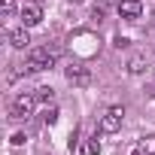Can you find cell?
Masks as SVG:
<instances>
[{
    "label": "cell",
    "instance_id": "cell-1",
    "mask_svg": "<svg viewBox=\"0 0 155 155\" xmlns=\"http://www.w3.org/2000/svg\"><path fill=\"white\" fill-rule=\"evenodd\" d=\"M55 61H58V52L49 49V46H40V49H31V55H28V70H31V73L52 70Z\"/></svg>",
    "mask_w": 155,
    "mask_h": 155
},
{
    "label": "cell",
    "instance_id": "cell-2",
    "mask_svg": "<svg viewBox=\"0 0 155 155\" xmlns=\"http://www.w3.org/2000/svg\"><path fill=\"white\" fill-rule=\"evenodd\" d=\"M34 107H37V94L21 91V94H15V97H12L9 116H12V119H31V116H34Z\"/></svg>",
    "mask_w": 155,
    "mask_h": 155
},
{
    "label": "cell",
    "instance_id": "cell-3",
    "mask_svg": "<svg viewBox=\"0 0 155 155\" xmlns=\"http://www.w3.org/2000/svg\"><path fill=\"white\" fill-rule=\"evenodd\" d=\"M122 119H125V110H122V107H110V110L104 113V119H101V131H104V134H116V131L122 128Z\"/></svg>",
    "mask_w": 155,
    "mask_h": 155
},
{
    "label": "cell",
    "instance_id": "cell-4",
    "mask_svg": "<svg viewBox=\"0 0 155 155\" xmlns=\"http://www.w3.org/2000/svg\"><path fill=\"white\" fill-rule=\"evenodd\" d=\"M116 9H119V15H122L125 21H137L140 12H143V3H140V0H122Z\"/></svg>",
    "mask_w": 155,
    "mask_h": 155
},
{
    "label": "cell",
    "instance_id": "cell-5",
    "mask_svg": "<svg viewBox=\"0 0 155 155\" xmlns=\"http://www.w3.org/2000/svg\"><path fill=\"white\" fill-rule=\"evenodd\" d=\"M67 79L73 85H88L91 82V70L82 67V64H73V67H67Z\"/></svg>",
    "mask_w": 155,
    "mask_h": 155
},
{
    "label": "cell",
    "instance_id": "cell-6",
    "mask_svg": "<svg viewBox=\"0 0 155 155\" xmlns=\"http://www.w3.org/2000/svg\"><path fill=\"white\" fill-rule=\"evenodd\" d=\"M40 21H43V9H40L37 3H28V6L21 9V25H25V28H37Z\"/></svg>",
    "mask_w": 155,
    "mask_h": 155
},
{
    "label": "cell",
    "instance_id": "cell-7",
    "mask_svg": "<svg viewBox=\"0 0 155 155\" xmlns=\"http://www.w3.org/2000/svg\"><path fill=\"white\" fill-rule=\"evenodd\" d=\"M28 43H31V37H28V28L25 25L15 28V31H9V46L12 49H28Z\"/></svg>",
    "mask_w": 155,
    "mask_h": 155
},
{
    "label": "cell",
    "instance_id": "cell-8",
    "mask_svg": "<svg viewBox=\"0 0 155 155\" xmlns=\"http://www.w3.org/2000/svg\"><path fill=\"white\" fill-rule=\"evenodd\" d=\"M131 155H155V134L140 137V140H137V146L131 149Z\"/></svg>",
    "mask_w": 155,
    "mask_h": 155
},
{
    "label": "cell",
    "instance_id": "cell-9",
    "mask_svg": "<svg viewBox=\"0 0 155 155\" xmlns=\"http://www.w3.org/2000/svg\"><path fill=\"white\" fill-rule=\"evenodd\" d=\"M79 152H82V155H101V143H97V137H85Z\"/></svg>",
    "mask_w": 155,
    "mask_h": 155
},
{
    "label": "cell",
    "instance_id": "cell-10",
    "mask_svg": "<svg viewBox=\"0 0 155 155\" xmlns=\"http://www.w3.org/2000/svg\"><path fill=\"white\" fill-rule=\"evenodd\" d=\"M128 70H131V73H143V70H146V58H140V55H134V58L128 61Z\"/></svg>",
    "mask_w": 155,
    "mask_h": 155
},
{
    "label": "cell",
    "instance_id": "cell-11",
    "mask_svg": "<svg viewBox=\"0 0 155 155\" xmlns=\"http://www.w3.org/2000/svg\"><path fill=\"white\" fill-rule=\"evenodd\" d=\"M37 101H43V104H52V101H55V91H52L49 85H43V88H37Z\"/></svg>",
    "mask_w": 155,
    "mask_h": 155
},
{
    "label": "cell",
    "instance_id": "cell-12",
    "mask_svg": "<svg viewBox=\"0 0 155 155\" xmlns=\"http://www.w3.org/2000/svg\"><path fill=\"white\" fill-rule=\"evenodd\" d=\"M15 15V0H3V18H12Z\"/></svg>",
    "mask_w": 155,
    "mask_h": 155
},
{
    "label": "cell",
    "instance_id": "cell-13",
    "mask_svg": "<svg viewBox=\"0 0 155 155\" xmlns=\"http://www.w3.org/2000/svg\"><path fill=\"white\" fill-rule=\"evenodd\" d=\"M58 122V110L52 107V110H46V125H55Z\"/></svg>",
    "mask_w": 155,
    "mask_h": 155
},
{
    "label": "cell",
    "instance_id": "cell-14",
    "mask_svg": "<svg viewBox=\"0 0 155 155\" xmlns=\"http://www.w3.org/2000/svg\"><path fill=\"white\" fill-rule=\"evenodd\" d=\"M119 3H122V0H101V3H97V6H101V9H104V12H107V9H110V6H119Z\"/></svg>",
    "mask_w": 155,
    "mask_h": 155
},
{
    "label": "cell",
    "instance_id": "cell-15",
    "mask_svg": "<svg viewBox=\"0 0 155 155\" xmlns=\"http://www.w3.org/2000/svg\"><path fill=\"white\" fill-rule=\"evenodd\" d=\"M70 3H82V0H70Z\"/></svg>",
    "mask_w": 155,
    "mask_h": 155
},
{
    "label": "cell",
    "instance_id": "cell-16",
    "mask_svg": "<svg viewBox=\"0 0 155 155\" xmlns=\"http://www.w3.org/2000/svg\"><path fill=\"white\" fill-rule=\"evenodd\" d=\"M152 21H155V12H152Z\"/></svg>",
    "mask_w": 155,
    "mask_h": 155
}]
</instances>
